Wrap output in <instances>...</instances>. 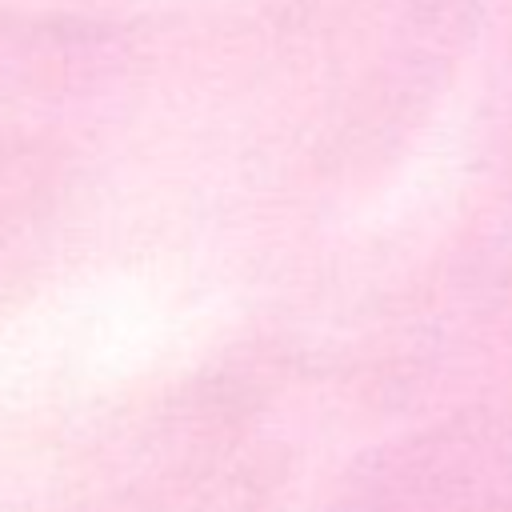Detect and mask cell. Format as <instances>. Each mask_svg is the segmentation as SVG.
Returning a JSON list of instances; mask_svg holds the SVG:
<instances>
[{
	"label": "cell",
	"mask_w": 512,
	"mask_h": 512,
	"mask_svg": "<svg viewBox=\"0 0 512 512\" xmlns=\"http://www.w3.org/2000/svg\"><path fill=\"white\" fill-rule=\"evenodd\" d=\"M184 308L160 284H96L0 332V392H56L144 368L180 340Z\"/></svg>",
	"instance_id": "obj_1"
}]
</instances>
